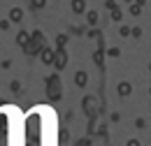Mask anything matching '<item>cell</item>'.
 Segmentation results:
<instances>
[{"instance_id":"6da1fadb","label":"cell","mask_w":151,"mask_h":146,"mask_svg":"<svg viewBox=\"0 0 151 146\" xmlns=\"http://www.w3.org/2000/svg\"><path fill=\"white\" fill-rule=\"evenodd\" d=\"M21 146H58V116L51 107H33L21 118Z\"/></svg>"},{"instance_id":"7a4b0ae2","label":"cell","mask_w":151,"mask_h":146,"mask_svg":"<svg viewBox=\"0 0 151 146\" xmlns=\"http://www.w3.org/2000/svg\"><path fill=\"white\" fill-rule=\"evenodd\" d=\"M21 118L19 107H0V146H21Z\"/></svg>"}]
</instances>
